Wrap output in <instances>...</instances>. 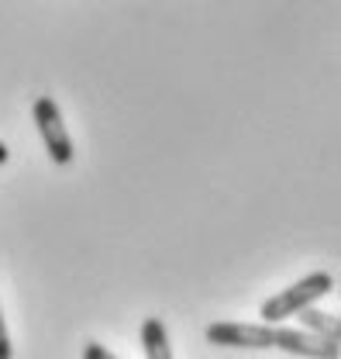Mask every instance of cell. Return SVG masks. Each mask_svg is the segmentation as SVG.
Segmentation results:
<instances>
[{"instance_id":"cell-7","label":"cell","mask_w":341,"mask_h":359,"mask_svg":"<svg viewBox=\"0 0 341 359\" xmlns=\"http://www.w3.org/2000/svg\"><path fill=\"white\" fill-rule=\"evenodd\" d=\"M83 359H118L107 346H100V342H86L83 346Z\"/></svg>"},{"instance_id":"cell-9","label":"cell","mask_w":341,"mask_h":359,"mask_svg":"<svg viewBox=\"0 0 341 359\" xmlns=\"http://www.w3.org/2000/svg\"><path fill=\"white\" fill-rule=\"evenodd\" d=\"M7 159H11V149H7V145H4V142H0V166H4V163H7Z\"/></svg>"},{"instance_id":"cell-2","label":"cell","mask_w":341,"mask_h":359,"mask_svg":"<svg viewBox=\"0 0 341 359\" xmlns=\"http://www.w3.org/2000/svg\"><path fill=\"white\" fill-rule=\"evenodd\" d=\"M32 114H35V125H39V132H42L48 159H52L55 166H69L73 156H76V149H73V138L66 132V121H62L59 104H55L52 97H39L35 107H32Z\"/></svg>"},{"instance_id":"cell-1","label":"cell","mask_w":341,"mask_h":359,"mask_svg":"<svg viewBox=\"0 0 341 359\" xmlns=\"http://www.w3.org/2000/svg\"><path fill=\"white\" fill-rule=\"evenodd\" d=\"M331 290H335V276H331V273H324V269L307 273L303 280L290 283L286 290H279L276 297H269V301L262 304V325H276V321H283V318L300 314L303 308H314V304H317L321 297H328Z\"/></svg>"},{"instance_id":"cell-5","label":"cell","mask_w":341,"mask_h":359,"mask_svg":"<svg viewBox=\"0 0 341 359\" xmlns=\"http://www.w3.org/2000/svg\"><path fill=\"white\" fill-rule=\"evenodd\" d=\"M141 349H145V359H172L169 349V332L159 318H145L141 325Z\"/></svg>"},{"instance_id":"cell-4","label":"cell","mask_w":341,"mask_h":359,"mask_svg":"<svg viewBox=\"0 0 341 359\" xmlns=\"http://www.w3.org/2000/svg\"><path fill=\"white\" fill-rule=\"evenodd\" d=\"M272 349H283L290 356H307V359H338V339H324L303 328H276L272 325Z\"/></svg>"},{"instance_id":"cell-3","label":"cell","mask_w":341,"mask_h":359,"mask_svg":"<svg viewBox=\"0 0 341 359\" xmlns=\"http://www.w3.org/2000/svg\"><path fill=\"white\" fill-rule=\"evenodd\" d=\"M207 342L221 349H272V325H245V321H214L207 325Z\"/></svg>"},{"instance_id":"cell-8","label":"cell","mask_w":341,"mask_h":359,"mask_svg":"<svg viewBox=\"0 0 341 359\" xmlns=\"http://www.w3.org/2000/svg\"><path fill=\"white\" fill-rule=\"evenodd\" d=\"M14 349H11V335H7V325H4V311H0V359H11Z\"/></svg>"},{"instance_id":"cell-6","label":"cell","mask_w":341,"mask_h":359,"mask_svg":"<svg viewBox=\"0 0 341 359\" xmlns=\"http://www.w3.org/2000/svg\"><path fill=\"white\" fill-rule=\"evenodd\" d=\"M303 321V332H314V335H324V339H341V321L338 314H324L317 308H303L300 311Z\"/></svg>"}]
</instances>
